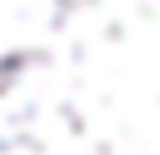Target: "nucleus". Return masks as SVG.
Returning <instances> with one entry per match:
<instances>
[{
	"instance_id": "f257e3e1",
	"label": "nucleus",
	"mask_w": 160,
	"mask_h": 155,
	"mask_svg": "<svg viewBox=\"0 0 160 155\" xmlns=\"http://www.w3.org/2000/svg\"><path fill=\"white\" fill-rule=\"evenodd\" d=\"M0 155H160V0H40L0 60Z\"/></svg>"
},
{
	"instance_id": "f03ea898",
	"label": "nucleus",
	"mask_w": 160,
	"mask_h": 155,
	"mask_svg": "<svg viewBox=\"0 0 160 155\" xmlns=\"http://www.w3.org/2000/svg\"><path fill=\"white\" fill-rule=\"evenodd\" d=\"M35 10H40V0H0V60L20 45V35L30 30Z\"/></svg>"
}]
</instances>
